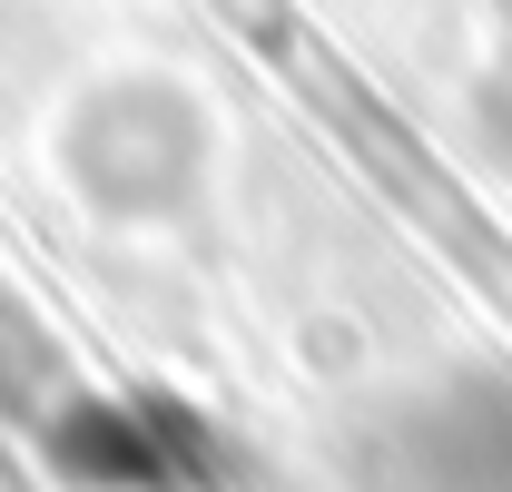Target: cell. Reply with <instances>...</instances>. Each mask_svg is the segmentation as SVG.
I'll list each match as a JSON object with an SVG mask.
<instances>
[{"instance_id": "obj_1", "label": "cell", "mask_w": 512, "mask_h": 492, "mask_svg": "<svg viewBox=\"0 0 512 492\" xmlns=\"http://www.w3.org/2000/svg\"><path fill=\"white\" fill-rule=\"evenodd\" d=\"M384 492H512V374H453L365 424Z\"/></svg>"}, {"instance_id": "obj_2", "label": "cell", "mask_w": 512, "mask_h": 492, "mask_svg": "<svg viewBox=\"0 0 512 492\" xmlns=\"http://www.w3.org/2000/svg\"><path fill=\"white\" fill-rule=\"evenodd\" d=\"M69 178L99 217H168L207 178V119L168 79H148V128H128V79H109L69 119Z\"/></svg>"}, {"instance_id": "obj_3", "label": "cell", "mask_w": 512, "mask_h": 492, "mask_svg": "<svg viewBox=\"0 0 512 492\" xmlns=\"http://www.w3.org/2000/svg\"><path fill=\"white\" fill-rule=\"evenodd\" d=\"M50 463H60L79 492H178L207 463L188 443V424H168L158 404H128V394H79L50 414Z\"/></svg>"}]
</instances>
